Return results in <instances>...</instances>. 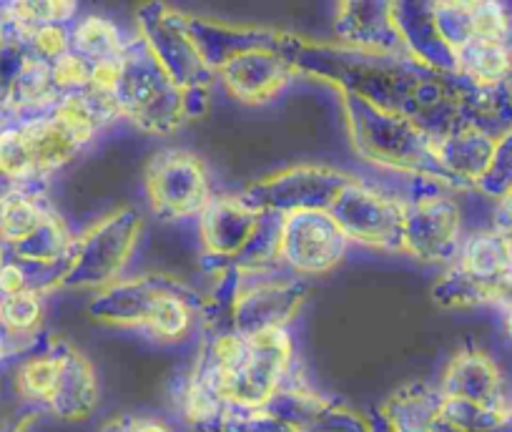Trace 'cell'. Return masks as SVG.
<instances>
[{
  "instance_id": "1",
  "label": "cell",
  "mask_w": 512,
  "mask_h": 432,
  "mask_svg": "<svg viewBox=\"0 0 512 432\" xmlns=\"http://www.w3.org/2000/svg\"><path fill=\"white\" fill-rule=\"evenodd\" d=\"M48 227V216L31 196L16 191L0 201V244H28Z\"/></svg>"
},
{
  "instance_id": "2",
  "label": "cell",
  "mask_w": 512,
  "mask_h": 432,
  "mask_svg": "<svg viewBox=\"0 0 512 432\" xmlns=\"http://www.w3.org/2000/svg\"><path fill=\"white\" fill-rule=\"evenodd\" d=\"M63 365H66V360L51 355L33 357V360L23 362L16 377L21 395L38 402L56 400L58 385H61L63 377Z\"/></svg>"
},
{
  "instance_id": "3",
  "label": "cell",
  "mask_w": 512,
  "mask_h": 432,
  "mask_svg": "<svg viewBox=\"0 0 512 432\" xmlns=\"http://www.w3.org/2000/svg\"><path fill=\"white\" fill-rule=\"evenodd\" d=\"M43 319V304L36 292L26 289L13 297H0V332L8 337H26L38 330Z\"/></svg>"
},
{
  "instance_id": "4",
  "label": "cell",
  "mask_w": 512,
  "mask_h": 432,
  "mask_svg": "<svg viewBox=\"0 0 512 432\" xmlns=\"http://www.w3.org/2000/svg\"><path fill=\"white\" fill-rule=\"evenodd\" d=\"M73 46L78 48V56L83 61H116L118 58V33L116 28L108 26L106 21H98V18H91L88 23H83L78 28L76 38H73Z\"/></svg>"
},
{
  "instance_id": "5",
  "label": "cell",
  "mask_w": 512,
  "mask_h": 432,
  "mask_svg": "<svg viewBox=\"0 0 512 432\" xmlns=\"http://www.w3.org/2000/svg\"><path fill=\"white\" fill-rule=\"evenodd\" d=\"M144 322L151 324L154 335L164 337V340H176L189 330V312L179 299L159 297L154 299Z\"/></svg>"
},
{
  "instance_id": "6",
  "label": "cell",
  "mask_w": 512,
  "mask_h": 432,
  "mask_svg": "<svg viewBox=\"0 0 512 432\" xmlns=\"http://www.w3.org/2000/svg\"><path fill=\"white\" fill-rule=\"evenodd\" d=\"M465 61L470 71L482 81H500L510 68V56L502 43L475 41L465 48Z\"/></svg>"
},
{
  "instance_id": "7",
  "label": "cell",
  "mask_w": 512,
  "mask_h": 432,
  "mask_svg": "<svg viewBox=\"0 0 512 432\" xmlns=\"http://www.w3.org/2000/svg\"><path fill=\"white\" fill-rule=\"evenodd\" d=\"M23 33L28 36L33 51L38 53L41 61H46V58L56 61V58L66 56L68 53L66 31H63L61 26H56V23H48V26H36V28H23Z\"/></svg>"
},
{
  "instance_id": "8",
  "label": "cell",
  "mask_w": 512,
  "mask_h": 432,
  "mask_svg": "<svg viewBox=\"0 0 512 432\" xmlns=\"http://www.w3.org/2000/svg\"><path fill=\"white\" fill-rule=\"evenodd\" d=\"M51 78L56 88H86L91 81V66L76 53H66L51 63Z\"/></svg>"
},
{
  "instance_id": "9",
  "label": "cell",
  "mask_w": 512,
  "mask_h": 432,
  "mask_svg": "<svg viewBox=\"0 0 512 432\" xmlns=\"http://www.w3.org/2000/svg\"><path fill=\"white\" fill-rule=\"evenodd\" d=\"M28 289L26 272H23L18 264L6 262L0 269V297H13V294H21Z\"/></svg>"
},
{
  "instance_id": "10",
  "label": "cell",
  "mask_w": 512,
  "mask_h": 432,
  "mask_svg": "<svg viewBox=\"0 0 512 432\" xmlns=\"http://www.w3.org/2000/svg\"><path fill=\"white\" fill-rule=\"evenodd\" d=\"M131 432H169L164 425H159V422H149V420H136L134 425H131Z\"/></svg>"
},
{
  "instance_id": "11",
  "label": "cell",
  "mask_w": 512,
  "mask_h": 432,
  "mask_svg": "<svg viewBox=\"0 0 512 432\" xmlns=\"http://www.w3.org/2000/svg\"><path fill=\"white\" fill-rule=\"evenodd\" d=\"M6 335H3V332H0V360H3V357H6Z\"/></svg>"
},
{
  "instance_id": "12",
  "label": "cell",
  "mask_w": 512,
  "mask_h": 432,
  "mask_svg": "<svg viewBox=\"0 0 512 432\" xmlns=\"http://www.w3.org/2000/svg\"><path fill=\"white\" fill-rule=\"evenodd\" d=\"M3 264H6V252H3V244H0V269H3Z\"/></svg>"
},
{
  "instance_id": "13",
  "label": "cell",
  "mask_w": 512,
  "mask_h": 432,
  "mask_svg": "<svg viewBox=\"0 0 512 432\" xmlns=\"http://www.w3.org/2000/svg\"><path fill=\"white\" fill-rule=\"evenodd\" d=\"M0 131H3V106H0Z\"/></svg>"
}]
</instances>
